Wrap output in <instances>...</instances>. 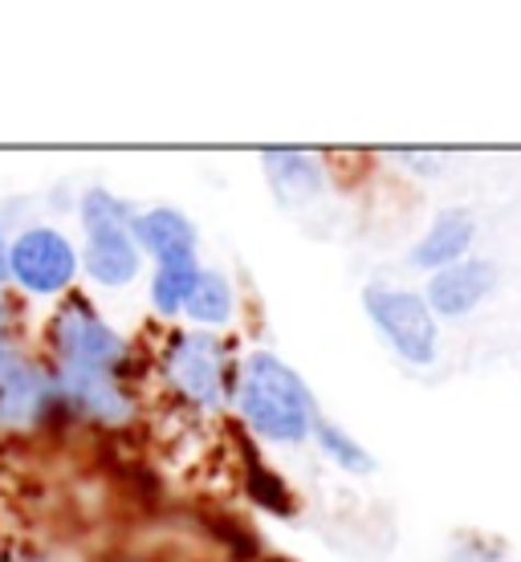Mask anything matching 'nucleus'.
<instances>
[{"mask_svg":"<svg viewBox=\"0 0 521 562\" xmlns=\"http://www.w3.org/2000/svg\"><path fill=\"white\" fill-rule=\"evenodd\" d=\"M237 408L245 424L265 440H302L314 428V400L306 383L269 351H257L240 363L237 375Z\"/></svg>","mask_w":521,"mask_h":562,"instance_id":"obj_1","label":"nucleus"},{"mask_svg":"<svg viewBox=\"0 0 521 562\" xmlns=\"http://www.w3.org/2000/svg\"><path fill=\"white\" fill-rule=\"evenodd\" d=\"M78 221H82L86 233L78 269H86V278L106 285V290H123V285L139 278L143 254L135 237H131L135 209L127 200H118L106 188H86L78 196Z\"/></svg>","mask_w":521,"mask_h":562,"instance_id":"obj_2","label":"nucleus"},{"mask_svg":"<svg viewBox=\"0 0 521 562\" xmlns=\"http://www.w3.org/2000/svg\"><path fill=\"white\" fill-rule=\"evenodd\" d=\"M78 278V249L54 225H25L9 237V281L25 297H61Z\"/></svg>","mask_w":521,"mask_h":562,"instance_id":"obj_3","label":"nucleus"},{"mask_svg":"<svg viewBox=\"0 0 521 562\" xmlns=\"http://www.w3.org/2000/svg\"><path fill=\"white\" fill-rule=\"evenodd\" d=\"M45 342L54 351V363L118 371L127 359V338L118 335L86 297H66L57 306V314L49 318V330H45Z\"/></svg>","mask_w":521,"mask_h":562,"instance_id":"obj_4","label":"nucleus"},{"mask_svg":"<svg viewBox=\"0 0 521 562\" xmlns=\"http://www.w3.org/2000/svg\"><path fill=\"white\" fill-rule=\"evenodd\" d=\"M49 383H54L57 408H66L78 420L99 424V428H123V424L135 420V400L118 383V371L54 363L49 367Z\"/></svg>","mask_w":521,"mask_h":562,"instance_id":"obj_5","label":"nucleus"},{"mask_svg":"<svg viewBox=\"0 0 521 562\" xmlns=\"http://www.w3.org/2000/svg\"><path fill=\"white\" fill-rule=\"evenodd\" d=\"M54 408L49 367L16 342L0 347V432H33L49 420Z\"/></svg>","mask_w":521,"mask_h":562,"instance_id":"obj_6","label":"nucleus"},{"mask_svg":"<svg viewBox=\"0 0 521 562\" xmlns=\"http://www.w3.org/2000/svg\"><path fill=\"white\" fill-rule=\"evenodd\" d=\"M363 302H366L371 323L380 326L383 338H387L408 363L423 367L437 359V318H432L423 294L392 290V285H371Z\"/></svg>","mask_w":521,"mask_h":562,"instance_id":"obj_7","label":"nucleus"},{"mask_svg":"<svg viewBox=\"0 0 521 562\" xmlns=\"http://www.w3.org/2000/svg\"><path fill=\"white\" fill-rule=\"evenodd\" d=\"M163 375L196 408H220L225 400V347L208 330H183L163 355Z\"/></svg>","mask_w":521,"mask_h":562,"instance_id":"obj_8","label":"nucleus"},{"mask_svg":"<svg viewBox=\"0 0 521 562\" xmlns=\"http://www.w3.org/2000/svg\"><path fill=\"white\" fill-rule=\"evenodd\" d=\"M497 269L489 261H456V266H444L428 285V310L437 314H449V318H461L468 310H477L485 302V294L494 290Z\"/></svg>","mask_w":521,"mask_h":562,"instance_id":"obj_9","label":"nucleus"},{"mask_svg":"<svg viewBox=\"0 0 521 562\" xmlns=\"http://www.w3.org/2000/svg\"><path fill=\"white\" fill-rule=\"evenodd\" d=\"M131 237L139 245V254H147L159 261H180V257H196V225L183 216L180 209H147L135 212L131 221Z\"/></svg>","mask_w":521,"mask_h":562,"instance_id":"obj_10","label":"nucleus"},{"mask_svg":"<svg viewBox=\"0 0 521 562\" xmlns=\"http://www.w3.org/2000/svg\"><path fill=\"white\" fill-rule=\"evenodd\" d=\"M477 237V221L468 216L465 209H452V212H440L437 225L423 233V240L411 249V261L420 269H444V266H456L465 249L473 245Z\"/></svg>","mask_w":521,"mask_h":562,"instance_id":"obj_11","label":"nucleus"},{"mask_svg":"<svg viewBox=\"0 0 521 562\" xmlns=\"http://www.w3.org/2000/svg\"><path fill=\"white\" fill-rule=\"evenodd\" d=\"M200 278V261L196 257H180V261H159L156 266V278H151V306L171 318V314H180L188 294H192V285Z\"/></svg>","mask_w":521,"mask_h":562,"instance_id":"obj_12","label":"nucleus"},{"mask_svg":"<svg viewBox=\"0 0 521 562\" xmlns=\"http://www.w3.org/2000/svg\"><path fill=\"white\" fill-rule=\"evenodd\" d=\"M183 314H188L192 323H204V326L228 323V318H233V285H228L220 273L200 269L196 285H192V294L183 302Z\"/></svg>","mask_w":521,"mask_h":562,"instance_id":"obj_13","label":"nucleus"},{"mask_svg":"<svg viewBox=\"0 0 521 562\" xmlns=\"http://www.w3.org/2000/svg\"><path fill=\"white\" fill-rule=\"evenodd\" d=\"M265 164H269V180L278 183L282 196L290 200L310 196V192H318V183H322L318 164L302 151H265Z\"/></svg>","mask_w":521,"mask_h":562,"instance_id":"obj_14","label":"nucleus"},{"mask_svg":"<svg viewBox=\"0 0 521 562\" xmlns=\"http://www.w3.org/2000/svg\"><path fill=\"white\" fill-rule=\"evenodd\" d=\"M314 436H318V445L326 449V457L339 461L342 469H351V473H371V469H375V461L366 457V449H359V440H351L339 424L314 420Z\"/></svg>","mask_w":521,"mask_h":562,"instance_id":"obj_15","label":"nucleus"},{"mask_svg":"<svg viewBox=\"0 0 521 562\" xmlns=\"http://www.w3.org/2000/svg\"><path fill=\"white\" fill-rule=\"evenodd\" d=\"M249 490H253V497L261 502V506L278 509V514H290V497H285V485L278 477H269L265 469L261 473H249Z\"/></svg>","mask_w":521,"mask_h":562,"instance_id":"obj_16","label":"nucleus"},{"mask_svg":"<svg viewBox=\"0 0 521 562\" xmlns=\"http://www.w3.org/2000/svg\"><path fill=\"white\" fill-rule=\"evenodd\" d=\"M13 330H16V306H13V297L0 290V347L13 342Z\"/></svg>","mask_w":521,"mask_h":562,"instance_id":"obj_17","label":"nucleus"},{"mask_svg":"<svg viewBox=\"0 0 521 562\" xmlns=\"http://www.w3.org/2000/svg\"><path fill=\"white\" fill-rule=\"evenodd\" d=\"M4 281H9V228L0 225V290H4Z\"/></svg>","mask_w":521,"mask_h":562,"instance_id":"obj_18","label":"nucleus"},{"mask_svg":"<svg viewBox=\"0 0 521 562\" xmlns=\"http://www.w3.org/2000/svg\"><path fill=\"white\" fill-rule=\"evenodd\" d=\"M13 562H49V559H37V554H29V559H13Z\"/></svg>","mask_w":521,"mask_h":562,"instance_id":"obj_19","label":"nucleus"}]
</instances>
